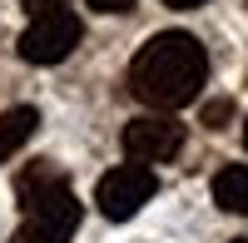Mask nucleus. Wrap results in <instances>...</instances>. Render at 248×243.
<instances>
[{"label":"nucleus","mask_w":248,"mask_h":243,"mask_svg":"<svg viewBox=\"0 0 248 243\" xmlns=\"http://www.w3.org/2000/svg\"><path fill=\"white\" fill-rule=\"evenodd\" d=\"M203 79H209V50L189 30H159L129 60V94L139 105H149L154 114L194 105Z\"/></svg>","instance_id":"f257e3e1"},{"label":"nucleus","mask_w":248,"mask_h":243,"mask_svg":"<svg viewBox=\"0 0 248 243\" xmlns=\"http://www.w3.org/2000/svg\"><path fill=\"white\" fill-rule=\"evenodd\" d=\"M20 209H25V224L15 228L10 243H70L75 228H79V198L70 194V184L35 194Z\"/></svg>","instance_id":"f03ea898"},{"label":"nucleus","mask_w":248,"mask_h":243,"mask_svg":"<svg viewBox=\"0 0 248 243\" xmlns=\"http://www.w3.org/2000/svg\"><path fill=\"white\" fill-rule=\"evenodd\" d=\"M79 35H85V25H79V15L75 10H45V15H35L30 20V30L20 35V60H30V65H60L75 45H79Z\"/></svg>","instance_id":"7ed1b4c3"},{"label":"nucleus","mask_w":248,"mask_h":243,"mask_svg":"<svg viewBox=\"0 0 248 243\" xmlns=\"http://www.w3.org/2000/svg\"><path fill=\"white\" fill-rule=\"evenodd\" d=\"M154 189H159V179H154L149 164H119V169H109L105 179H99L94 198H99V213H105V218L124 224V218H134L154 198Z\"/></svg>","instance_id":"20e7f679"},{"label":"nucleus","mask_w":248,"mask_h":243,"mask_svg":"<svg viewBox=\"0 0 248 243\" xmlns=\"http://www.w3.org/2000/svg\"><path fill=\"white\" fill-rule=\"evenodd\" d=\"M119 144L129 154V164H169L184 149V124L174 114H139V119L124 124Z\"/></svg>","instance_id":"39448f33"},{"label":"nucleus","mask_w":248,"mask_h":243,"mask_svg":"<svg viewBox=\"0 0 248 243\" xmlns=\"http://www.w3.org/2000/svg\"><path fill=\"white\" fill-rule=\"evenodd\" d=\"M35 124H40V109L35 105H15V109L0 114V164H5L10 154H20V144L35 134Z\"/></svg>","instance_id":"423d86ee"},{"label":"nucleus","mask_w":248,"mask_h":243,"mask_svg":"<svg viewBox=\"0 0 248 243\" xmlns=\"http://www.w3.org/2000/svg\"><path fill=\"white\" fill-rule=\"evenodd\" d=\"M214 204L223 213H248V164H229L214 179Z\"/></svg>","instance_id":"0eeeda50"},{"label":"nucleus","mask_w":248,"mask_h":243,"mask_svg":"<svg viewBox=\"0 0 248 243\" xmlns=\"http://www.w3.org/2000/svg\"><path fill=\"white\" fill-rule=\"evenodd\" d=\"M60 184H65V174H60V169L50 164V159H40V164H30L25 174H20V184H15V198H20V204H30L35 194H45V189H60Z\"/></svg>","instance_id":"6e6552de"},{"label":"nucleus","mask_w":248,"mask_h":243,"mask_svg":"<svg viewBox=\"0 0 248 243\" xmlns=\"http://www.w3.org/2000/svg\"><path fill=\"white\" fill-rule=\"evenodd\" d=\"M233 119V99H209V105H203V124L209 129H223Z\"/></svg>","instance_id":"1a4fd4ad"},{"label":"nucleus","mask_w":248,"mask_h":243,"mask_svg":"<svg viewBox=\"0 0 248 243\" xmlns=\"http://www.w3.org/2000/svg\"><path fill=\"white\" fill-rule=\"evenodd\" d=\"M90 5L99 15H124V10H134V0H90Z\"/></svg>","instance_id":"9d476101"},{"label":"nucleus","mask_w":248,"mask_h":243,"mask_svg":"<svg viewBox=\"0 0 248 243\" xmlns=\"http://www.w3.org/2000/svg\"><path fill=\"white\" fill-rule=\"evenodd\" d=\"M20 5H25L30 15H45V10H60V5H65V0H20Z\"/></svg>","instance_id":"9b49d317"},{"label":"nucleus","mask_w":248,"mask_h":243,"mask_svg":"<svg viewBox=\"0 0 248 243\" xmlns=\"http://www.w3.org/2000/svg\"><path fill=\"white\" fill-rule=\"evenodd\" d=\"M169 10H199V5H209V0H164Z\"/></svg>","instance_id":"f8f14e48"},{"label":"nucleus","mask_w":248,"mask_h":243,"mask_svg":"<svg viewBox=\"0 0 248 243\" xmlns=\"http://www.w3.org/2000/svg\"><path fill=\"white\" fill-rule=\"evenodd\" d=\"M243 149H248V119H243Z\"/></svg>","instance_id":"ddd939ff"},{"label":"nucleus","mask_w":248,"mask_h":243,"mask_svg":"<svg viewBox=\"0 0 248 243\" xmlns=\"http://www.w3.org/2000/svg\"><path fill=\"white\" fill-rule=\"evenodd\" d=\"M233 243H248V238H233Z\"/></svg>","instance_id":"4468645a"}]
</instances>
